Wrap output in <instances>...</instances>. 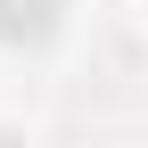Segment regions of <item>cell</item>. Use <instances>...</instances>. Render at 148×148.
Returning a JSON list of instances; mask_svg holds the SVG:
<instances>
[{"label":"cell","mask_w":148,"mask_h":148,"mask_svg":"<svg viewBox=\"0 0 148 148\" xmlns=\"http://www.w3.org/2000/svg\"><path fill=\"white\" fill-rule=\"evenodd\" d=\"M58 25V0H0V33L25 41V33H49Z\"/></svg>","instance_id":"6da1fadb"}]
</instances>
